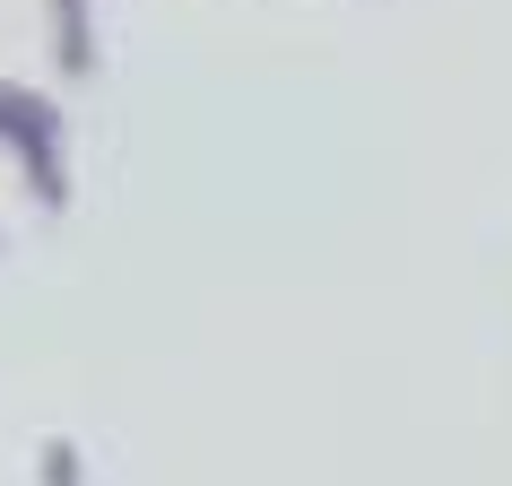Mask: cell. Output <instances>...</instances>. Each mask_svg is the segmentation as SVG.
Returning <instances> with one entry per match:
<instances>
[{
	"mask_svg": "<svg viewBox=\"0 0 512 486\" xmlns=\"http://www.w3.org/2000/svg\"><path fill=\"white\" fill-rule=\"evenodd\" d=\"M53 61L70 79L96 70V18H87V0H53Z\"/></svg>",
	"mask_w": 512,
	"mask_h": 486,
	"instance_id": "2",
	"label": "cell"
},
{
	"mask_svg": "<svg viewBox=\"0 0 512 486\" xmlns=\"http://www.w3.org/2000/svg\"><path fill=\"white\" fill-rule=\"evenodd\" d=\"M61 105L53 96H35V87H9L0 79V148L27 165V191L44 209H70V174H61Z\"/></svg>",
	"mask_w": 512,
	"mask_h": 486,
	"instance_id": "1",
	"label": "cell"
},
{
	"mask_svg": "<svg viewBox=\"0 0 512 486\" xmlns=\"http://www.w3.org/2000/svg\"><path fill=\"white\" fill-rule=\"evenodd\" d=\"M44 486H87V469H79V443H44Z\"/></svg>",
	"mask_w": 512,
	"mask_h": 486,
	"instance_id": "3",
	"label": "cell"
}]
</instances>
